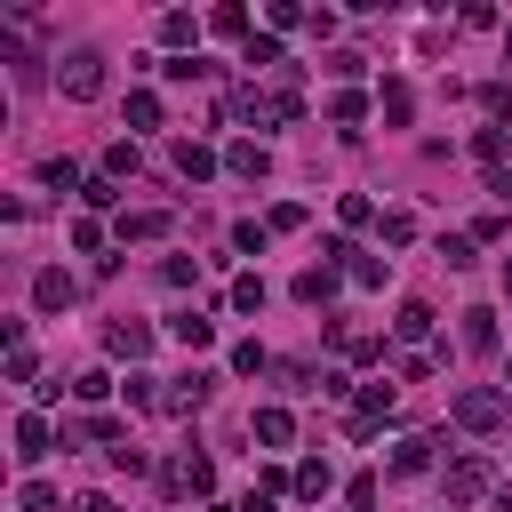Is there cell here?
<instances>
[{"label": "cell", "instance_id": "cell-44", "mask_svg": "<svg viewBox=\"0 0 512 512\" xmlns=\"http://www.w3.org/2000/svg\"><path fill=\"white\" fill-rule=\"evenodd\" d=\"M232 368H240V376H264L272 360H264V344H240V352H232Z\"/></svg>", "mask_w": 512, "mask_h": 512}, {"label": "cell", "instance_id": "cell-49", "mask_svg": "<svg viewBox=\"0 0 512 512\" xmlns=\"http://www.w3.org/2000/svg\"><path fill=\"white\" fill-rule=\"evenodd\" d=\"M504 296H512V256H504Z\"/></svg>", "mask_w": 512, "mask_h": 512}, {"label": "cell", "instance_id": "cell-10", "mask_svg": "<svg viewBox=\"0 0 512 512\" xmlns=\"http://www.w3.org/2000/svg\"><path fill=\"white\" fill-rule=\"evenodd\" d=\"M168 336H176L184 352H200V344H216V320H208V312H168Z\"/></svg>", "mask_w": 512, "mask_h": 512}, {"label": "cell", "instance_id": "cell-43", "mask_svg": "<svg viewBox=\"0 0 512 512\" xmlns=\"http://www.w3.org/2000/svg\"><path fill=\"white\" fill-rule=\"evenodd\" d=\"M352 280L360 288H384V256H352Z\"/></svg>", "mask_w": 512, "mask_h": 512}, {"label": "cell", "instance_id": "cell-5", "mask_svg": "<svg viewBox=\"0 0 512 512\" xmlns=\"http://www.w3.org/2000/svg\"><path fill=\"white\" fill-rule=\"evenodd\" d=\"M208 392H216V376H200V368H192V376H176V384L160 392V416H200V408H208Z\"/></svg>", "mask_w": 512, "mask_h": 512}, {"label": "cell", "instance_id": "cell-40", "mask_svg": "<svg viewBox=\"0 0 512 512\" xmlns=\"http://www.w3.org/2000/svg\"><path fill=\"white\" fill-rule=\"evenodd\" d=\"M408 112H416V96H408V88L392 80V88H384V120H408Z\"/></svg>", "mask_w": 512, "mask_h": 512}, {"label": "cell", "instance_id": "cell-14", "mask_svg": "<svg viewBox=\"0 0 512 512\" xmlns=\"http://www.w3.org/2000/svg\"><path fill=\"white\" fill-rule=\"evenodd\" d=\"M176 176H192V184H208V176H216V152L184 136V144H176Z\"/></svg>", "mask_w": 512, "mask_h": 512}, {"label": "cell", "instance_id": "cell-37", "mask_svg": "<svg viewBox=\"0 0 512 512\" xmlns=\"http://www.w3.org/2000/svg\"><path fill=\"white\" fill-rule=\"evenodd\" d=\"M160 280H168V288H192V280H200V264H192V256H168V264H160Z\"/></svg>", "mask_w": 512, "mask_h": 512}, {"label": "cell", "instance_id": "cell-12", "mask_svg": "<svg viewBox=\"0 0 512 512\" xmlns=\"http://www.w3.org/2000/svg\"><path fill=\"white\" fill-rule=\"evenodd\" d=\"M464 352H480V360L496 352V312H488V304H472V312H464Z\"/></svg>", "mask_w": 512, "mask_h": 512}, {"label": "cell", "instance_id": "cell-2", "mask_svg": "<svg viewBox=\"0 0 512 512\" xmlns=\"http://www.w3.org/2000/svg\"><path fill=\"white\" fill-rule=\"evenodd\" d=\"M456 424H464V432H504V424H512V400H504L496 384H472V392H456Z\"/></svg>", "mask_w": 512, "mask_h": 512}, {"label": "cell", "instance_id": "cell-45", "mask_svg": "<svg viewBox=\"0 0 512 512\" xmlns=\"http://www.w3.org/2000/svg\"><path fill=\"white\" fill-rule=\"evenodd\" d=\"M112 464H120V472H152V456H144L136 440H120V448H112Z\"/></svg>", "mask_w": 512, "mask_h": 512}, {"label": "cell", "instance_id": "cell-3", "mask_svg": "<svg viewBox=\"0 0 512 512\" xmlns=\"http://www.w3.org/2000/svg\"><path fill=\"white\" fill-rule=\"evenodd\" d=\"M160 488H168V496H208V488H216V464H208L200 448H184V456L160 464Z\"/></svg>", "mask_w": 512, "mask_h": 512}, {"label": "cell", "instance_id": "cell-21", "mask_svg": "<svg viewBox=\"0 0 512 512\" xmlns=\"http://www.w3.org/2000/svg\"><path fill=\"white\" fill-rule=\"evenodd\" d=\"M32 344H24V328H8V384H32Z\"/></svg>", "mask_w": 512, "mask_h": 512}, {"label": "cell", "instance_id": "cell-11", "mask_svg": "<svg viewBox=\"0 0 512 512\" xmlns=\"http://www.w3.org/2000/svg\"><path fill=\"white\" fill-rule=\"evenodd\" d=\"M288 488H296V496H304V504H320V496H328V488H336V472H328V464H320V456H304V464H296V472H288Z\"/></svg>", "mask_w": 512, "mask_h": 512}, {"label": "cell", "instance_id": "cell-6", "mask_svg": "<svg viewBox=\"0 0 512 512\" xmlns=\"http://www.w3.org/2000/svg\"><path fill=\"white\" fill-rule=\"evenodd\" d=\"M384 416H392V384H360V392H352V416H344V424H352V432L368 440V432H376Z\"/></svg>", "mask_w": 512, "mask_h": 512}, {"label": "cell", "instance_id": "cell-7", "mask_svg": "<svg viewBox=\"0 0 512 512\" xmlns=\"http://www.w3.org/2000/svg\"><path fill=\"white\" fill-rule=\"evenodd\" d=\"M56 440H64V432H56L40 408H24V416H16V456H24V464H32V456H48Z\"/></svg>", "mask_w": 512, "mask_h": 512}, {"label": "cell", "instance_id": "cell-39", "mask_svg": "<svg viewBox=\"0 0 512 512\" xmlns=\"http://www.w3.org/2000/svg\"><path fill=\"white\" fill-rule=\"evenodd\" d=\"M160 72H168V80H200L208 64H200V56H160Z\"/></svg>", "mask_w": 512, "mask_h": 512}, {"label": "cell", "instance_id": "cell-26", "mask_svg": "<svg viewBox=\"0 0 512 512\" xmlns=\"http://www.w3.org/2000/svg\"><path fill=\"white\" fill-rule=\"evenodd\" d=\"M16 512H56V488H48V480H24V488H16Z\"/></svg>", "mask_w": 512, "mask_h": 512}, {"label": "cell", "instance_id": "cell-32", "mask_svg": "<svg viewBox=\"0 0 512 512\" xmlns=\"http://www.w3.org/2000/svg\"><path fill=\"white\" fill-rule=\"evenodd\" d=\"M360 112H368V104H360V96H352V88H344V96H328V120H336V128H352V120H360Z\"/></svg>", "mask_w": 512, "mask_h": 512}, {"label": "cell", "instance_id": "cell-35", "mask_svg": "<svg viewBox=\"0 0 512 512\" xmlns=\"http://www.w3.org/2000/svg\"><path fill=\"white\" fill-rule=\"evenodd\" d=\"M40 184H56V192H72V184H80V168H72V160H40Z\"/></svg>", "mask_w": 512, "mask_h": 512}, {"label": "cell", "instance_id": "cell-28", "mask_svg": "<svg viewBox=\"0 0 512 512\" xmlns=\"http://www.w3.org/2000/svg\"><path fill=\"white\" fill-rule=\"evenodd\" d=\"M360 64H368V56H352V48H328V56H320V72H328V80H352Z\"/></svg>", "mask_w": 512, "mask_h": 512}, {"label": "cell", "instance_id": "cell-41", "mask_svg": "<svg viewBox=\"0 0 512 512\" xmlns=\"http://www.w3.org/2000/svg\"><path fill=\"white\" fill-rule=\"evenodd\" d=\"M336 216H344V224H368L376 208H368V192H344V200H336Z\"/></svg>", "mask_w": 512, "mask_h": 512}, {"label": "cell", "instance_id": "cell-24", "mask_svg": "<svg viewBox=\"0 0 512 512\" xmlns=\"http://www.w3.org/2000/svg\"><path fill=\"white\" fill-rule=\"evenodd\" d=\"M128 128H160V96H152V88L128 96Z\"/></svg>", "mask_w": 512, "mask_h": 512}, {"label": "cell", "instance_id": "cell-8", "mask_svg": "<svg viewBox=\"0 0 512 512\" xmlns=\"http://www.w3.org/2000/svg\"><path fill=\"white\" fill-rule=\"evenodd\" d=\"M104 352H112V360H144V352H152V328H144V320H112V328H104Z\"/></svg>", "mask_w": 512, "mask_h": 512}, {"label": "cell", "instance_id": "cell-22", "mask_svg": "<svg viewBox=\"0 0 512 512\" xmlns=\"http://www.w3.org/2000/svg\"><path fill=\"white\" fill-rule=\"evenodd\" d=\"M296 296H304V304H328V296H336V272H328V264H320V272H296Z\"/></svg>", "mask_w": 512, "mask_h": 512}, {"label": "cell", "instance_id": "cell-50", "mask_svg": "<svg viewBox=\"0 0 512 512\" xmlns=\"http://www.w3.org/2000/svg\"><path fill=\"white\" fill-rule=\"evenodd\" d=\"M440 512H456V504H440Z\"/></svg>", "mask_w": 512, "mask_h": 512}, {"label": "cell", "instance_id": "cell-13", "mask_svg": "<svg viewBox=\"0 0 512 512\" xmlns=\"http://www.w3.org/2000/svg\"><path fill=\"white\" fill-rule=\"evenodd\" d=\"M248 432H256L264 448H288V440H296V416H288V408H256V424H248Z\"/></svg>", "mask_w": 512, "mask_h": 512}, {"label": "cell", "instance_id": "cell-48", "mask_svg": "<svg viewBox=\"0 0 512 512\" xmlns=\"http://www.w3.org/2000/svg\"><path fill=\"white\" fill-rule=\"evenodd\" d=\"M72 512H120V504H112V496H80Z\"/></svg>", "mask_w": 512, "mask_h": 512}, {"label": "cell", "instance_id": "cell-23", "mask_svg": "<svg viewBox=\"0 0 512 512\" xmlns=\"http://www.w3.org/2000/svg\"><path fill=\"white\" fill-rule=\"evenodd\" d=\"M424 464H432V440H424V432H416V440H400V448H392V472H424Z\"/></svg>", "mask_w": 512, "mask_h": 512}, {"label": "cell", "instance_id": "cell-33", "mask_svg": "<svg viewBox=\"0 0 512 512\" xmlns=\"http://www.w3.org/2000/svg\"><path fill=\"white\" fill-rule=\"evenodd\" d=\"M472 152H480L488 168H504V128H480V136H472Z\"/></svg>", "mask_w": 512, "mask_h": 512}, {"label": "cell", "instance_id": "cell-31", "mask_svg": "<svg viewBox=\"0 0 512 512\" xmlns=\"http://www.w3.org/2000/svg\"><path fill=\"white\" fill-rule=\"evenodd\" d=\"M240 64H280V40H272V32H256V40L240 48Z\"/></svg>", "mask_w": 512, "mask_h": 512}, {"label": "cell", "instance_id": "cell-20", "mask_svg": "<svg viewBox=\"0 0 512 512\" xmlns=\"http://www.w3.org/2000/svg\"><path fill=\"white\" fill-rule=\"evenodd\" d=\"M168 232V216L160 208H136V216H120V240H160Z\"/></svg>", "mask_w": 512, "mask_h": 512}, {"label": "cell", "instance_id": "cell-15", "mask_svg": "<svg viewBox=\"0 0 512 512\" xmlns=\"http://www.w3.org/2000/svg\"><path fill=\"white\" fill-rule=\"evenodd\" d=\"M32 304H40V312H64V304H72V280H64V272H40V280H32Z\"/></svg>", "mask_w": 512, "mask_h": 512}, {"label": "cell", "instance_id": "cell-17", "mask_svg": "<svg viewBox=\"0 0 512 512\" xmlns=\"http://www.w3.org/2000/svg\"><path fill=\"white\" fill-rule=\"evenodd\" d=\"M208 32H216V40H256V32H248V8H232V0L208 16Z\"/></svg>", "mask_w": 512, "mask_h": 512}, {"label": "cell", "instance_id": "cell-38", "mask_svg": "<svg viewBox=\"0 0 512 512\" xmlns=\"http://www.w3.org/2000/svg\"><path fill=\"white\" fill-rule=\"evenodd\" d=\"M72 392H80V400H104V392H112V376H104V368H80V376H72Z\"/></svg>", "mask_w": 512, "mask_h": 512}, {"label": "cell", "instance_id": "cell-42", "mask_svg": "<svg viewBox=\"0 0 512 512\" xmlns=\"http://www.w3.org/2000/svg\"><path fill=\"white\" fill-rule=\"evenodd\" d=\"M440 264H448V272H464V264H472V240H456V232H448V240H440Z\"/></svg>", "mask_w": 512, "mask_h": 512}, {"label": "cell", "instance_id": "cell-16", "mask_svg": "<svg viewBox=\"0 0 512 512\" xmlns=\"http://www.w3.org/2000/svg\"><path fill=\"white\" fill-rule=\"evenodd\" d=\"M392 336H400V344H424V336H432V304H400Z\"/></svg>", "mask_w": 512, "mask_h": 512}, {"label": "cell", "instance_id": "cell-18", "mask_svg": "<svg viewBox=\"0 0 512 512\" xmlns=\"http://www.w3.org/2000/svg\"><path fill=\"white\" fill-rule=\"evenodd\" d=\"M160 40H168V48H176V56H184V48H192V40H200V24H192V16H184V8H168V16H160Z\"/></svg>", "mask_w": 512, "mask_h": 512}, {"label": "cell", "instance_id": "cell-25", "mask_svg": "<svg viewBox=\"0 0 512 512\" xmlns=\"http://www.w3.org/2000/svg\"><path fill=\"white\" fill-rule=\"evenodd\" d=\"M336 352H344V360H376L384 344H376V336H360V328H336Z\"/></svg>", "mask_w": 512, "mask_h": 512}, {"label": "cell", "instance_id": "cell-36", "mask_svg": "<svg viewBox=\"0 0 512 512\" xmlns=\"http://www.w3.org/2000/svg\"><path fill=\"white\" fill-rule=\"evenodd\" d=\"M408 240H416V216L392 208V216H384V248H408Z\"/></svg>", "mask_w": 512, "mask_h": 512}, {"label": "cell", "instance_id": "cell-27", "mask_svg": "<svg viewBox=\"0 0 512 512\" xmlns=\"http://www.w3.org/2000/svg\"><path fill=\"white\" fill-rule=\"evenodd\" d=\"M264 16H272V32H296V24H312V8H296V0H272Z\"/></svg>", "mask_w": 512, "mask_h": 512}, {"label": "cell", "instance_id": "cell-29", "mask_svg": "<svg viewBox=\"0 0 512 512\" xmlns=\"http://www.w3.org/2000/svg\"><path fill=\"white\" fill-rule=\"evenodd\" d=\"M264 240H272V224H232V248L240 256H264Z\"/></svg>", "mask_w": 512, "mask_h": 512}, {"label": "cell", "instance_id": "cell-30", "mask_svg": "<svg viewBox=\"0 0 512 512\" xmlns=\"http://www.w3.org/2000/svg\"><path fill=\"white\" fill-rule=\"evenodd\" d=\"M256 304H264V280L240 272V280H232V312H256Z\"/></svg>", "mask_w": 512, "mask_h": 512}, {"label": "cell", "instance_id": "cell-46", "mask_svg": "<svg viewBox=\"0 0 512 512\" xmlns=\"http://www.w3.org/2000/svg\"><path fill=\"white\" fill-rule=\"evenodd\" d=\"M344 504H352V512H368V504H376V472H360V480L344 488Z\"/></svg>", "mask_w": 512, "mask_h": 512}, {"label": "cell", "instance_id": "cell-9", "mask_svg": "<svg viewBox=\"0 0 512 512\" xmlns=\"http://www.w3.org/2000/svg\"><path fill=\"white\" fill-rule=\"evenodd\" d=\"M488 480H496V472H488V456H456V464H448V504H464V496H480Z\"/></svg>", "mask_w": 512, "mask_h": 512}, {"label": "cell", "instance_id": "cell-4", "mask_svg": "<svg viewBox=\"0 0 512 512\" xmlns=\"http://www.w3.org/2000/svg\"><path fill=\"white\" fill-rule=\"evenodd\" d=\"M56 88H64L72 104H88V96L104 88V56H96V48H72V56L56 64Z\"/></svg>", "mask_w": 512, "mask_h": 512}, {"label": "cell", "instance_id": "cell-34", "mask_svg": "<svg viewBox=\"0 0 512 512\" xmlns=\"http://www.w3.org/2000/svg\"><path fill=\"white\" fill-rule=\"evenodd\" d=\"M104 176H112V184L136 176V144H112V152H104Z\"/></svg>", "mask_w": 512, "mask_h": 512}, {"label": "cell", "instance_id": "cell-19", "mask_svg": "<svg viewBox=\"0 0 512 512\" xmlns=\"http://www.w3.org/2000/svg\"><path fill=\"white\" fill-rule=\"evenodd\" d=\"M224 168H232V176H264V168H272V152H264V144H232V152H224Z\"/></svg>", "mask_w": 512, "mask_h": 512}, {"label": "cell", "instance_id": "cell-1", "mask_svg": "<svg viewBox=\"0 0 512 512\" xmlns=\"http://www.w3.org/2000/svg\"><path fill=\"white\" fill-rule=\"evenodd\" d=\"M232 112H240L248 128H288V120L304 112V96H296V88H240Z\"/></svg>", "mask_w": 512, "mask_h": 512}, {"label": "cell", "instance_id": "cell-47", "mask_svg": "<svg viewBox=\"0 0 512 512\" xmlns=\"http://www.w3.org/2000/svg\"><path fill=\"white\" fill-rule=\"evenodd\" d=\"M240 512H280V504H272V488H248V504H240Z\"/></svg>", "mask_w": 512, "mask_h": 512}]
</instances>
